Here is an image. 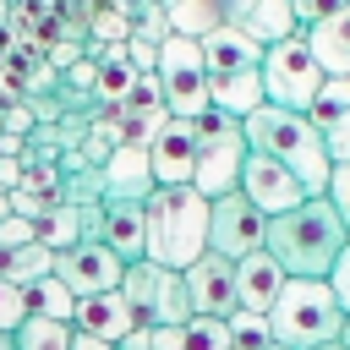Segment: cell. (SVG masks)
I'll list each match as a JSON object with an SVG mask.
<instances>
[{
  "mask_svg": "<svg viewBox=\"0 0 350 350\" xmlns=\"http://www.w3.org/2000/svg\"><path fill=\"white\" fill-rule=\"evenodd\" d=\"M345 241H350V230H345L339 208L328 197H301L295 208L268 219L262 252L284 268V279H328Z\"/></svg>",
  "mask_w": 350,
  "mask_h": 350,
  "instance_id": "cell-1",
  "label": "cell"
},
{
  "mask_svg": "<svg viewBox=\"0 0 350 350\" xmlns=\"http://www.w3.org/2000/svg\"><path fill=\"white\" fill-rule=\"evenodd\" d=\"M241 131H246V148H252V153H268L273 164H284V170L306 186V197H328L334 159H328L323 131L312 126V115L262 104V109H252V115L241 120Z\"/></svg>",
  "mask_w": 350,
  "mask_h": 350,
  "instance_id": "cell-2",
  "label": "cell"
},
{
  "mask_svg": "<svg viewBox=\"0 0 350 350\" xmlns=\"http://www.w3.org/2000/svg\"><path fill=\"white\" fill-rule=\"evenodd\" d=\"M142 213H148V262L180 273L208 252V197L197 186H153Z\"/></svg>",
  "mask_w": 350,
  "mask_h": 350,
  "instance_id": "cell-3",
  "label": "cell"
},
{
  "mask_svg": "<svg viewBox=\"0 0 350 350\" xmlns=\"http://www.w3.org/2000/svg\"><path fill=\"white\" fill-rule=\"evenodd\" d=\"M345 334V312L328 290V279H284L279 301L268 306V339L284 350H312Z\"/></svg>",
  "mask_w": 350,
  "mask_h": 350,
  "instance_id": "cell-4",
  "label": "cell"
},
{
  "mask_svg": "<svg viewBox=\"0 0 350 350\" xmlns=\"http://www.w3.org/2000/svg\"><path fill=\"white\" fill-rule=\"evenodd\" d=\"M241 164H246V131H241V120L208 104L197 115V170H191V186L213 202V197H224V191L241 186Z\"/></svg>",
  "mask_w": 350,
  "mask_h": 350,
  "instance_id": "cell-5",
  "label": "cell"
},
{
  "mask_svg": "<svg viewBox=\"0 0 350 350\" xmlns=\"http://www.w3.org/2000/svg\"><path fill=\"white\" fill-rule=\"evenodd\" d=\"M257 77H262V98H268V104H279V109H301V115L312 109L317 88L328 82V77H323V66L312 60V49H306V38H301V33H295V38L268 44V49H262Z\"/></svg>",
  "mask_w": 350,
  "mask_h": 350,
  "instance_id": "cell-6",
  "label": "cell"
},
{
  "mask_svg": "<svg viewBox=\"0 0 350 350\" xmlns=\"http://www.w3.org/2000/svg\"><path fill=\"white\" fill-rule=\"evenodd\" d=\"M120 295H126V306L137 312V323H164V328H180L186 317H191V295H186V279L175 273V268H159V262H148V257H137V262H126V273H120Z\"/></svg>",
  "mask_w": 350,
  "mask_h": 350,
  "instance_id": "cell-7",
  "label": "cell"
},
{
  "mask_svg": "<svg viewBox=\"0 0 350 350\" xmlns=\"http://www.w3.org/2000/svg\"><path fill=\"white\" fill-rule=\"evenodd\" d=\"M159 88H164V104H170V115H180V120H197L202 109H208V66H202V44L197 38H180V33H170L164 44H159Z\"/></svg>",
  "mask_w": 350,
  "mask_h": 350,
  "instance_id": "cell-8",
  "label": "cell"
},
{
  "mask_svg": "<svg viewBox=\"0 0 350 350\" xmlns=\"http://www.w3.org/2000/svg\"><path fill=\"white\" fill-rule=\"evenodd\" d=\"M262 235H268V219L241 197V191H224L208 202V252L241 262L252 252H262Z\"/></svg>",
  "mask_w": 350,
  "mask_h": 350,
  "instance_id": "cell-9",
  "label": "cell"
},
{
  "mask_svg": "<svg viewBox=\"0 0 350 350\" xmlns=\"http://www.w3.org/2000/svg\"><path fill=\"white\" fill-rule=\"evenodd\" d=\"M120 273L126 262L104 246V241H77L66 252H55V279L82 301V295H98V290H120Z\"/></svg>",
  "mask_w": 350,
  "mask_h": 350,
  "instance_id": "cell-10",
  "label": "cell"
},
{
  "mask_svg": "<svg viewBox=\"0 0 350 350\" xmlns=\"http://www.w3.org/2000/svg\"><path fill=\"white\" fill-rule=\"evenodd\" d=\"M262 219H273V213H284V208H295L301 197H306V186L284 170V164H273L268 153H252L246 148V164H241V186H235Z\"/></svg>",
  "mask_w": 350,
  "mask_h": 350,
  "instance_id": "cell-11",
  "label": "cell"
},
{
  "mask_svg": "<svg viewBox=\"0 0 350 350\" xmlns=\"http://www.w3.org/2000/svg\"><path fill=\"white\" fill-rule=\"evenodd\" d=\"M148 164H153V186H191V170H197V120L170 115L148 137Z\"/></svg>",
  "mask_w": 350,
  "mask_h": 350,
  "instance_id": "cell-12",
  "label": "cell"
},
{
  "mask_svg": "<svg viewBox=\"0 0 350 350\" xmlns=\"http://www.w3.org/2000/svg\"><path fill=\"white\" fill-rule=\"evenodd\" d=\"M180 279H186V295H191V317H230L241 306L235 262L219 257V252H202L191 268H180Z\"/></svg>",
  "mask_w": 350,
  "mask_h": 350,
  "instance_id": "cell-13",
  "label": "cell"
},
{
  "mask_svg": "<svg viewBox=\"0 0 350 350\" xmlns=\"http://www.w3.org/2000/svg\"><path fill=\"white\" fill-rule=\"evenodd\" d=\"M312 126L323 131V148L334 164H350V77H328L312 98Z\"/></svg>",
  "mask_w": 350,
  "mask_h": 350,
  "instance_id": "cell-14",
  "label": "cell"
},
{
  "mask_svg": "<svg viewBox=\"0 0 350 350\" xmlns=\"http://www.w3.org/2000/svg\"><path fill=\"white\" fill-rule=\"evenodd\" d=\"M71 328H82V334H93V339H104V345H120V339H126L131 328H142V323H137V312L126 306L120 290H98V295H82V301H77Z\"/></svg>",
  "mask_w": 350,
  "mask_h": 350,
  "instance_id": "cell-15",
  "label": "cell"
},
{
  "mask_svg": "<svg viewBox=\"0 0 350 350\" xmlns=\"http://www.w3.org/2000/svg\"><path fill=\"white\" fill-rule=\"evenodd\" d=\"M98 241H104L120 262L148 257V213H142V202H131V197H104V230H98Z\"/></svg>",
  "mask_w": 350,
  "mask_h": 350,
  "instance_id": "cell-16",
  "label": "cell"
},
{
  "mask_svg": "<svg viewBox=\"0 0 350 350\" xmlns=\"http://www.w3.org/2000/svg\"><path fill=\"white\" fill-rule=\"evenodd\" d=\"M202 44V66H208V82L213 77H235V71H257L262 66V44H252L241 27H213L208 38H197Z\"/></svg>",
  "mask_w": 350,
  "mask_h": 350,
  "instance_id": "cell-17",
  "label": "cell"
},
{
  "mask_svg": "<svg viewBox=\"0 0 350 350\" xmlns=\"http://www.w3.org/2000/svg\"><path fill=\"white\" fill-rule=\"evenodd\" d=\"M98 175H104V197H131V202H148V191H153L148 142H120Z\"/></svg>",
  "mask_w": 350,
  "mask_h": 350,
  "instance_id": "cell-18",
  "label": "cell"
},
{
  "mask_svg": "<svg viewBox=\"0 0 350 350\" xmlns=\"http://www.w3.org/2000/svg\"><path fill=\"white\" fill-rule=\"evenodd\" d=\"M301 38H306L312 60L323 66V77H350V5H339L323 22L301 27Z\"/></svg>",
  "mask_w": 350,
  "mask_h": 350,
  "instance_id": "cell-19",
  "label": "cell"
},
{
  "mask_svg": "<svg viewBox=\"0 0 350 350\" xmlns=\"http://www.w3.org/2000/svg\"><path fill=\"white\" fill-rule=\"evenodd\" d=\"M279 290H284V268H279L268 252H252V257L235 262V295H241V312H262V317H268V306L279 301Z\"/></svg>",
  "mask_w": 350,
  "mask_h": 350,
  "instance_id": "cell-20",
  "label": "cell"
},
{
  "mask_svg": "<svg viewBox=\"0 0 350 350\" xmlns=\"http://www.w3.org/2000/svg\"><path fill=\"white\" fill-rule=\"evenodd\" d=\"M208 104H213V109H224V115H235V120H246L252 109H262V104H268V98H262V77H257V71L213 77V82H208Z\"/></svg>",
  "mask_w": 350,
  "mask_h": 350,
  "instance_id": "cell-21",
  "label": "cell"
},
{
  "mask_svg": "<svg viewBox=\"0 0 350 350\" xmlns=\"http://www.w3.org/2000/svg\"><path fill=\"white\" fill-rule=\"evenodd\" d=\"M241 33L252 38V44H279V38H295L301 33V22H295V11H290V0H257L252 11H246V22H241Z\"/></svg>",
  "mask_w": 350,
  "mask_h": 350,
  "instance_id": "cell-22",
  "label": "cell"
},
{
  "mask_svg": "<svg viewBox=\"0 0 350 350\" xmlns=\"http://www.w3.org/2000/svg\"><path fill=\"white\" fill-rule=\"evenodd\" d=\"M55 273V252L44 246V241H27V246H16V252H5L0 257V279H11V284H38V279H49Z\"/></svg>",
  "mask_w": 350,
  "mask_h": 350,
  "instance_id": "cell-23",
  "label": "cell"
},
{
  "mask_svg": "<svg viewBox=\"0 0 350 350\" xmlns=\"http://www.w3.org/2000/svg\"><path fill=\"white\" fill-rule=\"evenodd\" d=\"M137 77H142V71L126 60V49H120V44H109V49L98 55V104H104V109H115V104L131 93V82H137Z\"/></svg>",
  "mask_w": 350,
  "mask_h": 350,
  "instance_id": "cell-24",
  "label": "cell"
},
{
  "mask_svg": "<svg viewBox=\"0 0 350 350\" xmlns=\"http://www.w3.org/2000/svg\"><path fill=\"white\" fill-rule=\"evenodd\" d=\"M164 16H170V33H180V38H208L213 27H224L219 0H175V5H164Z\"/></svg>",
  "mask_w": 350,
  "mask_h": 350,
  "instance_id": "cell-25",
  "label": "cell"
},
{
  "mask_svg": "<svg viewBox=\"0 0 350 350\" xmlns=\"http://www.w3.org/2000/svg\"><path fill=\"white\" fill-rule=\"evenodd\" d=\"M38 241H44L49 252L77 246V241H82V208H77V202H49L44 219H38Z\"/></svg>",
  "mask_w": 350,
  "mask_h": 350,
  "instance_id": "cell-26",
  "label": "cell"
},
{
  "mask_svg": "<svg viewBox=\"0 0 350 350\" xmlns=\"http://www.w3.org/2000/svg\"><path fill=\"white\" fill-rule=\"evenodd\" d=\"M120 142H126V137H120V120H115V109H98V115L88 120V137H82V148H77V153H82L93 170H104V164H109V153H115Z\"/></svg>",
  "mask_w": 350,
  "mask_h": 350,
  "instance_id": "cell-27",
  "label": "cell"
},
{
  "mask_svg": "<svg viewBox=\"0 0 350 350\" xmlns=\"http://www.w3.org/2000/svg\"><path fill=\"white\" fill-rule=\"evenodd\" d=\"M71 312H77V295L49 273V279H38V284H27V317H55V323H71Z\"/></svg>",
  "mask_w": 350,
  "mask_h": 350,
  "instance_id": "cell-28",
  "label": "cell"
},
{
  "mask_svg": "<svg viewBox=\"0 0 350 350\" xmlns=\"http://www.w3.org/2000/svg\"><path fill=\"white\" fill-rule=\"evenodd\" d=\"M16 350H71V323L27 317V323L16 328Z\"/></svg>",
  "mask_w": 350,
  "mask_h": 350,
  "instance_id": "cell-29",
  "label": "cell"
},
{
  "mask_svg": "<svg viewBox=\"0 0 350 350\" xmlns=\"http://www.w3.org/2000/svg\"><path fill=\"white\" fill-rule=\"evenodd\" d=\"M180 350H230V323L224 317H186Z\"/></svg>",
  "mask_w": 350,
  "mask_h": 350,
  "instance_id": "cell-30",
  "label": "cell"
},
{
  "mask_svg": "<svg viewBox=\"0 0 350 350\" xmlns=\"http://www.w3.org/2000/svg\"><path fill=\"white\" fill-rule=\"evenodd\" d=\"M224 323H230V345H235V350H262V345H268V317H262V312H241V306H235Z\"/></svg>",
  "mask_w": 350,
  "mask_h": 350,
  "instance_id": "cell-31",
  "label": "cell"
},
{
  "mask_svg": "<svg viewBox=\"0 0 350 350\" xmlns=\"http://www.w3.org/2000/svg\"><path fill=\"white\" fill-rule=\"evenodd\" d=\"M27 323V290L22 284H11V279H0V328L5 334H16Z\"/></svg>",
  "mask_w": 350,
  "mask_h": 350,
  "instance_id": "cell-32",
  "label": "cell"
},
{
  "mask_svg": "<svg viewBox=\"0 0 350 350\" xmlns=\"http://www.w3.org/2000/svg\"><path fill=\"white\" fill-rule=\"evenodd\" d=\"M328 290H334V301H339V312L350 317V241L339 246V257H334V268H328Z\"/></svg>",
  "mask_w": 350,
  "mask_h": 350,
  "instance_id": "cell-33",
  "label": "cell"
},
{
  "mask_svg": "<svg viewBox=\"0 0 350 350\" xmlns=\"http://www.w3.org/2000/svg\"><path fill=\"white\" fill-rule=\"evenodd\" d=\"M27 241H38V224H33V219H16V213L0 219V257L16 252V246H27Z\"/></svg>",
  "mask_w": 350,
  "mask_h": 350,
  "instance_id": "cell-34",
  "label": "cell"
},
{
  "mask_svg": "<svg viewBox=\"0 0 350 350\" xmlns=\"http://www.w3.org/2000/svg\"><path fill=\"white\" fill-rule=\"evenodd\" d=\"M120 49H126V60H131L137 71H159V44H153V38H142V33H131V38L120 44Z\"/></svg>",
  "mask_w": 350,
  "mask_h": 350,
  "instance_id": "cell-35",
  "label": "cell"
},
{
  "mask_svg": "<svg viewBox=\"0 0 350 350\" xmlns=\"http://www.w3.org/2000/svg\"><path fill=\"white\" fill-rule=\"evenodd\" d=\"M0 131H16V137H33L38 131V120H33V109L16 98V104H0Z\"/></svg>",
  "mask_w": 350,
  "mask_h": 350,
  "instance_id": "cell-36",
  "label": "cell"
},
{
  "mask_svg": "<svg viewBox=\"0 0 350 350\" xmlns=\"http://www.w3.org/2000/svg\"><path fill=\"white\" fill-rule=\"evenodd\" d=\"M328 202L339 208V219H345V230H350V164H334V175H328Z\"/></svg>",
  "mask_w": 350,
  "mask_h": 350,
  "instance_id": "cell-37",
  "label": "cell"
},
{
  "mask_svg": "<svg viewBox=\"0 0 350 350\" xmlns=\"http://www.w3.org/2000/svg\"><path fill=\"white\" fill-rule=\"evenodd\" d=\"M44 208H49V197H38V191H27V186L11 191V213H16V219H33V224H38Z\"/></svg>",
  "mask_w": 350,
  "mask_h": 350,
  "instance_id": "cell-38",
  "label": "cell"
},
{
  "mask_svg": "<svg viewBox=\"0 0 350 350\" xmlns=\"http://www.w3.org/2000/svg\"><path fill=\"white\" fill-rule=\"evenodd\" d=\"M339 5H350V0H290V11H295V22H301V27L323 22V16H328V11H339Z\"/></svg>",
  "mask_w": 350,
  "mask_h": 350,
  "instance_id": "cell-39",
  "label": "cell"
},
{
  "mask_svg": "<svg viewBox=\"0 0 350 350\" xmlns=\"http://www.w3.org/2000/svg\"><path fill=\"white\" fill-rule=\"evenodd\" d=\"M22 186V159H0V191H16Z\"/></svg>",
  "mask_w": 350,
  "mask_h": 350,
  "instance_id": "cell-40",
  "label": "cell"
},
{
  "mask_svg": "<svg viewBox=\"0 0 350 350\" xmlns=\"http://www.w3.org/2000/svg\"><path fill=\"white\" fill-rule=\"evenodd\" d=\"M148 350H180V328H164V323H153V345Z\"/></svg>",
  "mask_w": 350,
  "mask_h": 350,
  "instance_id": "cell-41",
  "label": "cell"
},
{
  "mask_svg": "<svg viewBox=\"0 0 350 350\" xmlns=\"http://www.w3.org/2000/svg\"><path fill=\"white\" fill-rule=\"evenodd\" d=\"M252 5H257V0H219V11H224V22H230V27H241Z\"/></svg>",
  "mask_w": 350,
  "mask_h": 350,
  "instance_id": "cell-42",
  "label": "cell"
},
{
  "mask_svg": "<svg viewBox=\"0 0 350 350\" xmlns=\"http://www.w3.org/2000/svg\"><path fill=\"white\" fill-rule=\"evenodd\" d=\"M148 345H153V328L142 323V328H131V334H126V339H120L115 350H148Z\"/></svg>",
  "mask_w": 350,
  "mask_h": 350,
  "instance_id": "cell-43",
  "label": "cell"
},
{
  "mask_svg": "<svg viewBox=\"0 0 350 350\" xmlns=\"http://www.w3.org/2000/svg\"><path fill=\"white\" fill-rule=\"evenodd\" d=\"M71 350H115V345H104V339H93V334H82V328H71Z\"/></svg>",
  "mask_w": 350,
  "mask_h": 350,
  "instance_id": "cell-44",
  "label": "cell"
},
{
  "mask_svg": "<svg viewBox=\"0 0 350 350\" xmlns=\"http://www.w3.org/2000/svg\"><path fill=\"white\" fill-rule=\"evenodd\" d=\"M0 219H11V191H0Z\"/></svg>",
  "mask_w": 350,
  "mask_h": 350,
  "instance_id": "cell-45",
  "label": "cell"
},
{
  "mask_svg": "<svg viewBox=\"0 0 350 350\" xmlns=\"http://www.w3.org/2000/svg\"><path fill=\"white\" fill-rule=\"evenodd\" d=\"M0 350H16V334H5V328H0Z\"/></svg>",
  "mask_w": 350,
  "mask_h": 350,
  "instance_id": "cell-46",
  "label": "cell"
},
{
  "mask_svg": "<svg viewBox=\"0 0 350 350\" xmlns=\"http://www.w3.org/2000/svg\"><path fill=\"white\" fill-rule=\"evenodd\" d=\"M312 350H345V345H339V339H328V345H312Z\"/></svg>",
  "mask_w": 350,
  "mask_h": 350,
  "instance_id": "cell-47",
  "label": "cell"
},
{
  "mask_svg": "<svg viewBox=\"0 0 350 350\" xmlns=\"http://www.w3.org/2000/svg\"><path fill=\"white\" fill-rule=\"evenodd\" d=\"M339 345H345V350H350V317H345V334H339Z\"/></svg>",
  "mask_w": 350,
  "mask_h": 350,
  "instance_id": "cell-48",
  "label": "cell"
},
{
  "mask_svg": "<svg viewBox=\"0 0 350 350\" xmlns=\"http://www.w3.org/2000/svg\"><path fill=\"white\" fill-rule=\"evenodd\" d=\"M262 350H284V345H273V339H268V345H262Z\"/></svg>",
  "mask_w": 350,
  "mask_h": 350,
  "instance_id": "cell-49",
  "label": "cell"
}]
</instances>
